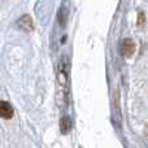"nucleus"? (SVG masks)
Masks as SVG:
<instances>
[{
	"mask_svg": "<svg viewBox=\"0 0 148 148\" xmlns=\"http://www.w3.org/2000/svg\"><path fill=\"white\" fill-rule=\"evenodd\" d=\"M143 22H144V14H143V13H140V14H139L138 23H139V25H143Z\"/></svg>",
	"mask_w": 148,
	"mask_h": 148,
	"instance_id": "423d86ee",
	"label": "nucleus"
},
{
	"mask_svg": "<svg viewBox=\"0 0 148 148\" xmlns=\"http://www.w3.org/2000/svg\"><path fill=\"white\" fill-rule=\"evenodd\" d=\"M13 114H14V110H13L12 105L7 101H0V117L9 120L13 117Z\"/></svg>",
	"mask_w": 148,
	"mask_h": 148,
	"instance_id": "f03ea898",
	"label": "nucleus"
},
{
	"mask_svg": "<svg viewBox=\"0 0 148 148\" xmlns=\"http://www.w3.org/2000/svg\"><path fill=\"white\" fill-rule=\"evenodd\" d=\"M60 130L62 134H68L72 130V121L69 117H62L60 121Z\"/></svg>",
	"mask_w": 148,
	"mask_h": 148,
	"instance_id": "39448f33",
	"label": "nucleus"
},
{
	"mask_svg": "<svg viewBox=\"0 0 148 148\" xmlns=\"http://www.w3.org/2000/svg\"><path fill=\"white\" fill-rule=\"evenodd\" d=\"M122 52L126 57H130L134 55L135 52V44L131 39H125L123 40V44H122Z\"/></svg>",
	"mask_w": 148,
	"mask_h": 148,
	"instance_id": "20e7f679",
	"label": "nucleus"
},
{
	"mask_svg": "<svg viewBox=\"0 0 148 148\" xmlns=\"http://www.w3.org/2000/svg\"><path fill=\"white\" fill-rule=\"evenodd\" d=\"M17 25H18V27L22 29L23 31H31V30L34 29V26H33V20H31V17H30V16H27V14L22 16V17L18 20Z\"/></svg>",
	"mask_w": 148,
	"mask_h": 148,
	"instance_id": "7ed1b4c3",
	"label": "nucleus"
},
{
	"mask_svg": "<svg viewBox=\"0 0 148 148\" xmlns=\"http://www.w3.org/2000/svg\"><path fill=\"white\" fill-rule=\"evenodd\" d=\"M65 59H61L59 62V70H57V94H59V103L68 100V91H69V69Z\"/></svg>",
	"mask_w": 148,
	"mask_h": 148,
	"instance_id": "f257e3e1",
	"label": "nucleus"
}]
</instances>
